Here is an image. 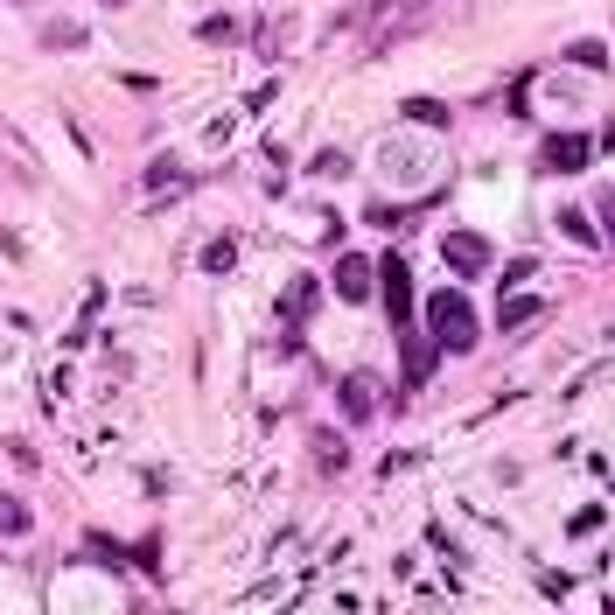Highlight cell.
Segmentation results:
<instances>
[{
  "label": "cell",
  "mask_w": 615,
  "mask_h": 615,
  "mask_svg": "<svg viewBox=\"0 0 615 615\" xmlns=\"http://www.w3.org/2000/svg\"><path fill=\"white\" fill-rule=\"evenodd\" d=\"M384 176L406 182V189H420V182H434V176H440V161H434V154H420V161H413L406 147H384Z\"/></svg>",
  "instance_id": "obj_6"
},
{
  "label": "cell",
  "mask_w": 615,
  "mask_h": 615,
  "mask_svg": "<svg viewBox=\"0 0 615 615\" xmlns=\"http://www.w3.org/2000/svg\"><path fill=\"white\" fill-rule=\"evenodd\" d=\"M406 112H413V120H420V126H448V105H440V99H413Z\"/></svg>",
  "instance_id": "obj_12"
},
{
  "label": "cell",
  "mask_w": 615,
  "mask_h": 615,
  "mask_svg": "<svg viewBox=\"0 0 615 615\" xmlns=\"http://www.w3.org/2000/svg\"><path fill=\"white\" fill-rule=\"evenodd\" d=\"M182 182V168L176 161H154V176H147V189H176Z\"/></svg>",
  "instance_id": "obj_17"
},
{
  "label": "cell",
  "mask_w": 615,
  "mask_h": 615,
  "mask_svg": "<svg viewBox=\"0 0 615 615\" xmlns=\"http://www.w3.org/2000/svg\"><path fill=\"white\" fill-rule=\"evenodd\" d=\"M440 253H448L455 273H490V266H496V245L483 238V231H448V238H440Z\"/></svg>",
  "instance_id": "obj_4"
},
{
  "label": "cell",
  "mask_w": 615,
  "mask_h": 615,
  "mask_svg": "<svg viewBox=\"0 0 615 615\" xmlns=\"http://www.w3.org/2000/svg\"><path fill=\"white\" fill-rule=\"evenodd\" d=\"M43 43H49V49H70V43H85V29H70V22H56V29L43 35Z\"/></svg>",
  "instance_id": "obj_16"
},
{
  "label": "cell",
  "mask_w": 615,
  "mask_h": 615,
  "mask_svg": "<svg viewBox=\"0 0 615 615\" xmlns=\"http://www.w3.org/2000/svg\"><path fill=\"white\" fill-rule=\"evenodd\" d=\"M336 406H343V420H371L378 413V378L371 371H350L336 384Z\"/></svg>",
  "instance_id": "obj_5"
},
{
  "label": "cell",
  "mask_w": 615,
  "mask_h": 615,
  "mask_svg": "<svg viewBox=\"0 0 615 615\" xmlns=\"http://www.w3.org/2000/svg\"><path fill=\"white\" fill-rule=\"evenodd\" d=\"M532 315H538V294H525V287H511V294H504V315H496V322H504V329H525Z\"/></svg>",
  "instance_id": "obj_9"
},
{
  "label": "cell",
  "mask_w": 615,
  "mask_h": 615,
  "mask_svg": "<svg viewBox=\"0 0 615 615\" xmlns=\"http://www.w3.org/2000/svg\"><path fill=\"white\" fill-rule=\"evenodd\" d=\"M231 259H238V245H231V238H217V245L203 253V273H231Z\"/></svg>",
  "instance_id": "obj_11"
},
{
  "label": "cell",
  "mask_w": 615,
  "mask_h": 615,
  "mask_svg": "<svg viewBox=\"0 0 615 615\" xmlns=\"http://www.w3.org/2000/svg\"><path fill=\"white\" fill-rule=\"evenodd\" d=\"M560 224H567V238H581V245H602V231H594V224H588V210H567V217H560Z\"/></svg>",
  "instance_id": "obj_10"
},
{
  "label": "cell",
  "mask_w": 615,
  "mask_h": 615,
  "mask_svg": "<svg viewBox=\"0 0 615 615\" xmlns=\"http://www.w3.org/2000/svg\"><path fill=\"white\" fill-rule=\"evenodd\" d=\"M371 287H378V273H371L364 259H343V266H336V294H343V301H371Z\"/></svg>",
  "instance_id": "obj_7"
},
{
  "label": "cell",
  "mask_w": 615,
  "mask_h": 615,
  "mask_svg": "<svg viewBox=\"0 0 615 615\" xmlns=\"http://www.w3.org/2000/svg\"><path fill=\"white\" fill-rule=\"evenodd\" d=\"M427 336H434V350H476L483 343V322H476L461 287H434L427 294Z\"/></svg>",
  "instance_id": "obj_1"
},
{
  "label": "cell",
  "mask_w": 615,
  "mask_h": 615,
  "mask_svg": "<svg viewBox=\"0 0 615 615\" xmlns=\"http://www.w3.org/2000/svg\"><path fill=\"white\" fill-rule=\"evenodd\" d=\"M588 161H594L588 133H546V147H538V168H546V176H581Z\"/></svg>",
  "instance_id": "obj_3"
},
{
  "label": "cell",
  "mask_w": 615,
  "mask_h": 615,
  "mask_svg": "<svg viewBox=\"0 0 615 615\" xmlns=\"http://www.w3.org/2000/svg\"><path fill=\"white\" fill-rule=\"evenodd\" d=\"M573 64H588V70H608V49H602V43H581V49H573Z\"/></svg>",
  "instance_id": "obj_18"
},
{
  "label": "cell",
  "mask_w": 615,
  "mask_h": 615,
  "mask_svg": "<svg viewBox=\"0 0 615 615\" xmlns=\"http://www.w3.org/2000/svg\"><path fill=\"white\" fill-rule=\"evenodd\" d=\"M308 301H315V280H301V287H294V294H287V301H280V315H287V322H294V315H301V308H308Z\"/></svg>",
  "instance_id": "obj_15"
},
{
  "label": "cell",
  "mask_w": 615,
  "mask_h": 615,
  "mask_svg": "<svg viewBox=\"0 0 615 615\" xmlns=\"http://www.w3.org/2000/svg\"><path fill=\"white\" fill-rule=\"evenodd\" d=\"M434 357H440V350H434L427 336H406V384H427V378H434Z\"/></svg>",
  "instance_id": "obj_8"
},
{
  "label": "cell",
  "mask_w": 615,
  "mask_h": 615,
  "mask_svg": "<svg viewBox=\"0 0 615 615\" xmlns=\"http://www.w3.org/2000/svg\"><path fill=\"white\" fill-rule=\"evenodd\" d=\"M315 455H322V469H343V434H315Z\"/></svg>",
  "instance_id": "obj_13"
},
{
  "label": "cell",
  "mask_w": 615,
  "mask_h": 615,
  "mask_svg": "<svg viewBox=\"0 0 615 615\" xmlns=\"http://www.w3.org/2000/svg\"><path fill=\"white\" fill-rule=\"evenodd\" d=\"M105 8H120V0H105Z\"/></svg>",
  "instance_id": "obj_19"
},
{
  "label": "cell",
  "mask_w": 615,
  "mask_h": 615,
  "mask_svg": "<svg viewBox=\"0 0 615 615\" xmlns=\"http://www.w3.org/2000/svg\"><path fill=\"white\" fill-rule=\"evenodd\" d=\"M0 532H29V511L14 496H0Z\"/></svg>",
  "instance_id": "obj_14"
},
{
  "label": "cell",
  "mask_w": 615,
  "mask_h": 615,
  "mask_svg": "<svg viewBox=\"0 0 615 615\" xmlns=\"http://www.w3.org/2000/svg\"><path fill=\"white\" fill-rule=\"evenodd\" d=\"M371 273H378V294H384V308H392V322L406 329V322H413V266L399 259V253H384Z\"/></svg>",
  "instance_id": "obj_2"
}]
</instances>
